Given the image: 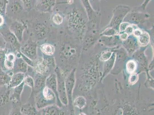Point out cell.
I'll use <instances>...</instances> for the list:
<instances>
[{
    "label": "cell",
    "instance_id": "11",
    "mask_svg": "<svg viewBox=\"0 0 154 115\" xmlns=\"http://www.w3.org/2000/svg\"><path fill=\"white\" fill-rule=\"evenodd\" d=\"M46 79L43 76L39 75L37 77L35 82H34V86L36 89H41L44 87Z\"/></svg>",
    "mask_w": 154,
    "mask_h": 115
},
{
    "label": "cell",
    "instance_id": "18",
    "mask_svg": "<svg viewBox=\"0 0 154 115\" xmlns=\"http://www.w3.org/2000/svg\"><path fill=\"white\" fill-rule=\"evenodd\" d=\"M15 56L12 53H10L6 56L5 60L11 62H14L15 60Z\"/></svg>",
    "mask_w": 154,
    "mask_h": 115
},
{
    "label": "cell",
    "instance_id": "17",
    "mask_svg": "<svg viewBox=\"0 0 154 115\" xmlns=\"http://www.w3.org/2000/svg\"><path fill=\"white\" fill-rule=\"evenodd\" d=\"M138 77L137 75L133 74L130 76L129 78V82L131 84H134L137 81Z\"/></svg>",
    "mask_w": 154,
    "mask_h": 115
},
{
    "label": "cell",
    "instance_id": "22",
    "mask_svg": "<svg viewBox=\"0 0 154 115\" xmlns=\"http://www.w3.org/2000/svg\"><path fill=\"white\" fill-rule=\"evenodd\" d=\"M133 29L131 27H129L127 29V32L128 33H131L132 32Z\"/></svg>",
    "mask_w": 154,
    "mask_h": 115
},
{
    "label": "cell",
    "instance_id": "25",
    "mask_svg": "<svg viewBox=\"0 0 154 115\" xmlns=\"http://www.w3.org/2000/svg\"><path fill=\"white\" fill-rule=\"evenodd\" d=\"M11 115H22L20 112H13Z\"/></svg>",
    "mask_w": 154,
    "mask_h": 115
},
{
    "label": "cell",
    "instance_id": "15",
    "mask_svg": "<svg viewBox=\"0 0 154 115\" xmlns=\"http://www.w3.org/2000/svg\"><path fill=\"white\" fill-rule=\"evenodd\" d=\"M23 82H24L25 84L29 86L31 88H33L34 86V81L32 78L30 76H27L25 78L24 80H23Z\"/></svg>",
    "mask_w": 154,
    "mask_h": 115
},
{
    "label": "cell",
    "instance_id": "12",
    "mask_svg": "<svg viewBox=\"0 0 154 115\" xmlns=\"http://www.w3.org/2000/svg\"><path fill=\"white\" fill-rule=\"evenodd\" d=\"M149 35L146 32L141 33L139 39V42L140 45L145 46L149 43Z\"/></svg>",
    "mask_w": 154,
    "mask_h": 115
},
{
    "label": "cell",
    "instance_id": "21",
    "mask_svg": "<svg viewBox=\"0 0 154 115\" xmlns=\"http://www.w3.org/2000/svg\"><path fill=\"white\" fill-rule=\"evenodd\" d=\"M141 33H141V31L139 30H136L134 32V34L136 36H140Z\"/></svg>",
    "mask_w": 154,
    "mask_h": 115
},
{
    "label": "cell",
    "instance_id": "20",
    "mask_svg": "<svg viewBox=\"0 0 154 115\" xmlns=\"http://www.w3.org/2000/svg\"><path fill=\"white\" fill-rule=\"evenodd\" d=\"M5 64L7 68L9 69V70H11L13 67L14 63H13V62L5 60Z\"/></svg>",
    "mask_w": 154,
    "mask_h": 115
},
{
    "label": "cell",
    "instance_id": "2",
    "mask_svg": "<svg viewBox=\"0 0 154 115\" xmlns=\"http://www.w3.org/2000/svg\"><path fill=\"white\" fill-rule=\"evenodd\" d=\"M37 48L35 43L29 42L21 48V52L22 54L30 60H34L36 58Z\"/></svg>",
    "mask_w": 154,
    "mask_h": 115
},
{
    "label": "cell",
    "instance_id": "24",
    "mask_svg": "<svg viewBox=\"0 0 154 115\" xmlns=\"http://www.w3.org/2000/svg\"><path fill=\"white\" fill-rule=\"evenodd\" d=\"M3 22H4V19L3 17L0 15V25L3 24Z\"/></svg>",
    "mask_w": 154,
    "mask_h": 115
},
{
    "label": "cell",
    "instance_id": "19",
    "mask_svg": "<svg viewBox=\"0 0 154 115\" xmlns=\"http://www.w3.org/2000/svg\"><path fill=\"white\" fill-rule=\"evenodd\" d=\"M21 55L22 59H23V60L25 61V62L27 64H29V65L31 66H33V64L32 61H31L30 59H29V58L23 55L22 53H21Z\"/></svg>",
    "mask_w": 154,
    "mask_h": 115
},
{
    "label": "cell",
    "instance_id": "13",
    "mask_svg": "<svg viewBox=\"0 0 154 115\" xmlns=\"http://www.w3.org/2000/svg\"><path fill=\"white\" fill-rule=\"evenodd\" d=\"M41 2V7L47 10H49L54 5L55 1H43Z\"/></svg>",
    "mask_w": 154,
    "mask_h": 115
},
{
    "label": "cell",
    "instance_id": "10",
    "mask_svg": "<svg viewBox=\"0 0 154 115\" xmlns=\"http://www.w3.org/2000/svg\"><path fill=\"white\" fill-rule=\"evenodd\" d=\"M86 104V100L84 97L79 96L75 99L74 101V105L75 106L79 109H82L85 106Z\"/></svg>",
    "mask_w": 154,
    "mask_h": 115
},
{
    "label": "cell",
    "instance_id": "4",
    "mask_svg": "<svg viewBox=\"0 0 154 115\" xmlns=\"http://www.w3.org/2000/svg\"><path fill=\"white\" fill-rule=\"evenodd\" d=\"M75 84V79L73 72H72L66 80L65 84L66 93L69 103H72V96Z\"/></svg>",
    "mask_w": 154,
    "mask_h": 115
},
{
    "label": "cell",
    "instance_id": "1",
    "mask_svg": "<svg viewBox=\"0 0 154 115\" xmlns=\"http://www.w3.org/2000/svg\"><path fill=\"white\" fill-rule=\"evenodd\" d=\"M57 82V91L59 100L65 105L68 104V98L66 93L65 81L61 71L58 68L56 69Z\"/></svg>",
    "mask_w": 154,
    "mask_h": 115
},
{
    "label": "cell",
    "instance_id": "16",
    "mask_svg": "<svg viewBox=\"0 0 154 115\" xmlns=\"http://www.w3.org/2000/svg\"><path fill=\"white\" fill-rule=\"evenodd\" d=\"M53 21L56 24L58 25L61 24L63 21L62 17L58 14H55L53 18Z\"/></svg>",
    "mask_w": 154,
    "mask_h": 115
},
{
    "label": "cell",
    "instance_id": "7",
    "mask_svg": "<svg viewBox=\"0 0 154 115\" xmlns=\"http://www.w3.org/2000/svg\"><path fill=\"white\" fill-rule=\"evenodd\" d=\"M25 78L24 73L22 72H18L12 75V78L9 82L10 87L15 88L23 82Z\"/></svg>",
    "mask_w": 154,
    "mask_h": 115
},
{
    "label": "cell",
    "instance_id": "8",
    "mask_svg": "<svg viewBox=\"0 0 154 115\" xmlns=\"http://www.w3.org/2000/svg\"><path fill=\"white\" fill-rule=\"evenodd\" d=\"M43 115H65V112L58 107L50 106L44 109Z\"/></svg>",
    "mask_w": 154,
    "mask_h": 115
},
{
    "label": "cell",
    "instance_id": "9",
    "mask_svg": "<svg viewBox=\"0 0 154 115\" xmlns=\"http://www.w3.org/2000/svg\"><path fill=\"white\" fill-rule=\"evenodd\" d=\"M41 50L45 54L48 55H51L55 51L54 47L51 45L45 44L41 47Z\"/></svg>",
    "mask_w": 154,
    "mask_h": 115
},
{
    "label": "cell",
    "instance_id": "23",
    "mask_svg": "<svg viewBox=\"0 0 154 115\" xmlns=\"http://www.w3.org/2000/svg\"><path fill=\"white\" fill-rule=\"evenodd\" d=\"M127 37V33H125L121 35V38L122 39L125 40L126 39Z\"/></svg>",
    "mask_w": 154,
    "mask_h": 115
},
{
    "label": "cell",
    "instance_id": "26",
    "mask_svg": "<svg viewBox=\"0 0 154 115\" xmlns=\"http://www.w3.org/2000/svg\"><path fill=\"white\" fill-rule=\"evenodd\" d=\"M79 115H86L85 114L82 113L80 114H79Z\"/></svg>",
    "mask_w": 154,
    "mask_h": 115
},
{
    "label": "cell",
    "instance_id": "5",
    "mask_svg": "<svg viewBox=\"0 0 154 115\" xmlns=\"http://www.w3.org/2000/svg\"><path fill=\"white\" fill-rule=\"evenodd\" d=\"M13 70L16 73L18 72L24 73L26 72L28 68L27 64L22 58H19L14 61Z\"/></svg>",
    "mask_w": 154,
    "mask_h": 115
},
{
    "label": "cell",
    "instance_id": "3",
    "mask_svg": "<svg viewBox=\"0 0 154 115\" xmlns=\"http://www.w3.org/2000/svg\"><path fill=\"white\" fill-rule=\"evenodd\" d=\"M46 87L49 88L55 94L58 100H60L57 91V76L55 74H51L49 75L46 79Z\"/></svg>",
    "mask_w": 154,
    "mask_h": 115
},
{
    "label": "cell",
    "instance_id": "6",
    "mask_svg": "<svg viewBox=\"0 0 154 115\" xmlns=\"http://www.w3.org/2000/svg\"><path fill=\"white\" fill-rule=\"evenodd\" d=\"M25 27L21 23L15 22L12 23V33L18 40L19 42L22 40V33Z\"/></svg>",
    "mask_w": 154,
    "mask_h": 115
},
{
    "label": "cell",
    "instance_id": "14",
    "mask_svg": "<svg viewBox=\"0 0 154 115\" xmlns=\"http://www.w3.org/2000/svg\"><path fill=\"white\" fill-rule=\"evenodd\" d=\"M137 65L135 61L130 60L127 64V70L128 72L131 73L133 72L136 70Z\"/></svg>",
    "mask_w": 154,
    "mask_h": 115
}]
</instances>
